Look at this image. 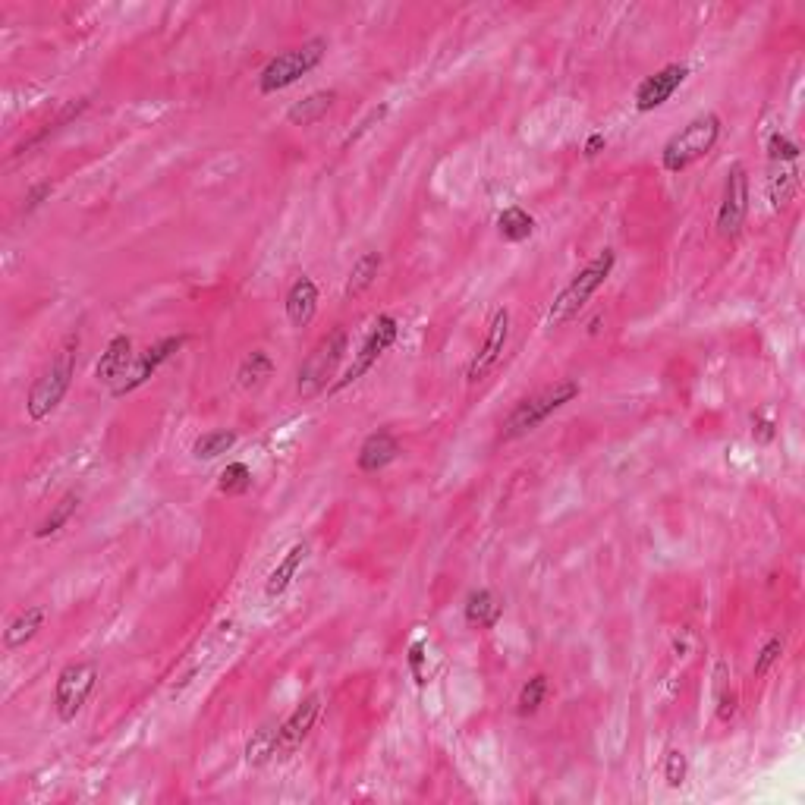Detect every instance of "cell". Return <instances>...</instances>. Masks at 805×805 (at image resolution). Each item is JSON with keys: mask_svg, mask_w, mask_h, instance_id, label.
<instances>
[{"mask_svg": "<svg viewBox=\"0 0 805 805\" xmlns=\"http://www.w3.org/2000/svg\"><path fill=\"white\" fill-rule=\"evenodd\" d=\"M79 331H70L63 337L57 356L51 359V365L35 378V384L29 387V397H26V412L32 422H45L51 412L63 403V397L70 394V384H73V375H76V356H79Z\"/></svg>", "mask_w": 805, "mask_h": 805, "instance_id": "6da1fadb", "label": "cell"}, {"mask_svg": "<svg viewBox=\"0 0 805 805\" xmlns=\"http://www.w3.org/2000/svg\"><path fill=\"white\" fill-rule=\"evenodd\" d=\"M614 265H617L614 249H601L595 258L585 261V265L573 274L570 284L563 287L557 293V299L551 302V312H548L551 328H563V324L573 321L585 306H589V299L607 284V277L614 274Z\"/></svg>", "mask_w": 805, "mask_h": 805, "instance_id": "7a4b0ae2", "label": "cell"}, {"mask_svg": "<svg viewBox=\"0 0 805 805\" xmlns=\"http://www.w3.org/2000/svg\"><path fill=\"white\" fill-rule=\"evenodd\" d=\"M724 133V120L717 117L714 111H705L699 117H692L680 133H673L664 148H661V167L667 173H683L689 170L695 161L708 158L717 139Z\"/></svg>", "mask_w": 805, "mask_h": 805, "instance_id": "3957f363", "label": "cell"}, {"mask_svg": "<svg viewBox=\"0 0 805 805\" xmlns=\"http://www.w3.org/2000/svg\"><path fill=\"white\" fill-rule=\"evenodd\" d=\"M579 394H582L579 381L576 378H563L554 387H545L541 394L519 400L510 409V416L504 419V425H500V434H504V441L526 438V434L535 431L541 422H548L554 412H560L563 406H570L573 400H579Z\"/></svg>", "mask_w": 805, "mask_h": 805, "instance_id": "277c9868", "label": "cell"}, {"mask_svg": "<svg viewBox=\"0 0 805 805\" xmlns=\"http://www.w3.org/2000/svg\"><path fill=\"white\" fill-rule=\"evenodd\" d=\"M328 57V38H309L302 41L299 48H290L284 54L271 57L258 73V92L261 95H277L296 85L302 76H309L315 67H321V60Z\"/></svg>", "mask_w": 805, "mask_h": 805, "instance_id": "5b68a950", "label": "cell"}, {"mask_svg": "<svg viewBox=\"0 0 805 805\" xmlns=\"http://www.w3.org/2000/svg\"><path fill=\"white\" fill-rule=\"evenodd\" d=\"M350 350V331L346 328H334L331 334H324L315 350L306 356V362L299 365V375H296V394L302 400L309 397H318L321 390L331 387V378L337 375V368Z\"/></svg>", "mask_w": 805, "mask_h": 805, "instance_id": "8992f818", "label": "cell"}, {"mask_svg": "<svg viewBox=\"0 0 805 805\" xmlns=\"http://www.w3.org/2000/svg\"><path fill=\"white\" fill-rule=\"evenodd\" d=\"M397 337H400V321H397L394 315L381 312V315L372 321V328H368V334H365V340H362V346H359V353L353 356L350 368H346V372H343V378H337V381L328 387V394L337 397V394H343L346 387H353L356 381H362V378L378 365V359L390 350V346L397 343Z\"/></svg>", "mask_w": 805, "mask_h": 805, "instance_id": "52a82bcc", "label": "cell"}, {"mask_svg": "<svg viewBox=\"0 0 805 805\" xmlns=\"http://www.w3.org/2000/svg\"><path fill=\"white\" fill-rule=\"evenodd\" d=\"M98 686V664L95 661H70L54 680V711L63 724L76 721V714L89 705Z\"/></svg>", "mask_w": 805, "mask_h": 805, "instance_id": "ba28073f", "label": "cell"}, {"mask_svg": "<svg viewBox=\"0 0 805 805\" xmlns=\"http://www.w3.org/2000/svg\"><path fill=\"white\" fill-rule=\"evenodd\" d=\"M746 217H749V173L743 164H733L724 180L721 205H717V233L733 239L743 230Z\"/></svg>", "mask_w": 805, "mask_h": 805, "instance_id": "9c48e42d", "label": "cell"}, {"mask_svg": "<svg viewBox=\"0 0 805 805\" xmlns=\"http://www.w3.org/2000/svg\"><path fill=\"white\" fill-rule=\"evenodd\" d=\"M183 343H186V334H173V337H161L158 343H151L148 350L133 362V368H129V375L111 390V394L120 400V397H129V394H136L139 387H145L151 378L158 375V368L173 359L180 350H183Z\"/></svg>", "mask_w": 805, "mask_h": 805, "instance_id": "30bf717a", "label": "cell"}, {"mask_svg": "<svg viewBox=\"0 0 805 805\" xmlns=\"http://www.w3.org/2000/svg\"><path fill=\"white\" fill-rule=\"evenodd\" d=\"M507 340H510V309H497L482 343L475 346V353L469 359V368H466L469 384H478L491 375V368L500 362V356H504V350H507Z\"/></svg>", "mask_w": 805, "mask_h": 805, "instance_id": "8fae6325", "label": "cell"}, {"mask_svg": "<svg viewBox=\"0 0 805 805\" xmlns=\"http://www.w3.org/2000/svg\"><path fill=\"white\" fill-rule=\"evenodd\" d=\"M689 79V67L686 63H667V67H661L655 76H645L639 82V89H636V111L639 114H651V111H658V107H664L673 95H677L683 89V82Z\"/></svg>", "mask_w": 805, "mask_h": 805, "instance_id": "7c38bea8", "label": "cell"}, {"mask_svg": "<svg viewBox=\"0 0 805 805\" xmlns=\"http://www.w3.org/2000/svg\"><path fill=\"white\" fill-rule=\"evenodd\" d=\"M321 714V695L318 692H309L306 699H302L284 724L277 727V758H290L302 743L309 739V733L315 730V721Z\"/></svg>", "mask_w": 805, "mask_h": 805, "instance_id": "4fadbf2b", "label": "cell"}, {"mask_svg": "<svg viewBox=\"0 0 805 805\" xmlns=\"http://www.w3.org/2000/svg\"><path fill=\"white\" fill-rule=\"evenodd\" d=\"M129 368H133V337L114 334L111 340H107L101 359L95 362V381L114 390L129 375Z\"/></svg>", "mask_w": 805, "mask_h": 805, "instance_id": "5bb4252c", "label": "cell"}, {"mask_svg": "<svg viewBox=\"0 0 805 805\" xmlns=\"http://www.w3.org/2000/svg\"><path fill=\"white\" fill-rule=\"evenodd\" d=\"M318 302H321V293H318L315 280L309 274L296 277L290 284V290H287V302H284L287 321L293 324V328H309V324L315 321V315H318Z\"/></svg>", "mask_w": 805, "mask_h": 805, "instance_id": "9a60e30c", "label": "cell"}, {"mask_svg": "<svg viewBox=\"0 0 805 805\" xmlns=\"http://www.w3.org/2000/svg\"><path fill=\"white\" fill-rule=\"evenodd\" d=\"M397 456H400V441L387 428H378L362 441V447L356 453V469L372 475V472L387 469L390 463L397 460Z\"/></svg>", "mask_w": 805, "mask_h": 805, "instance_id": "2e32d148", "label": "cell"}, {"mask_svg": "<svg viewBox=\"0 0 805 805\" xmlns=\"http://www.w3.org/2000/svg\"><path fill=\"white\" fill-rule=\"evenodd\" d=\"M309 554H312V548H309V541H296V545L277 560V567L268 573V579H265V598L268 601H277L280 595H287V589L293 585V579L299 576V570H302V563L309 560Z\"/></svg>", "mask_w": 805, "mask_h": 805, "instance_id": "e0dca14e", "label": "cell"}, {"mask_svg": "<svg viewBox=\"0 0 805 805\" xmlns=\"http://www.w3.org/2000/svg\"><path fill=\"white\" fill-rule=\"evenodd\" d=\"M463 617L472 629H478V633H488V629H494L500 623V617H504V607H500V601L494 598L491 589H475V592H469V598L463 604Z\"/></svg>", "mask_w": 805, "mask_h": 805, "instance_id": "ac0fdd59", "label": "cell"}, {"mask_svg": "<svg viewBox=\"0 0 805 805\" xmlns=\"http://www.w3.org/2000/svg\"><path fill=\"white\" fill-rule=\"evenodd\" d=\"M45 620H48V611L41 604L26 607V611L19 614V617H13L10 626L4 629V648L16 651V648L29 645L41 633V629H45Z\"/></svg>", "mask_w": 805, "mask_h": 805, "instance_id": "d6986e66", "label": "cell"}, {"mask_svg": "<svg viewBox=\"0 0 805 805\" xmlns=\"http://www.w3.org/2000/svg\"><path fill=\"white\" fill-rule=\"evenodd\" d=\"M381 265H384V255L375 252V249H368L362 252L356 261H353V268H350V277H346V287H343V299L350 302V299H359L368 287L375 284L378 274H381Z\"/></svg>", "mask_w": 805, "mask_h": 805, "instance_id": "ffe728a7", "label": "cell"}, {"mask_svg": "<svg viewBox=\"0 0 805 805\" xmlns=\"http://www.w3.org/2000/svg\"><path fill=\"white\" fill-rule=\"evenodd\" d=\"M337 101V92L334 89H318V92H309L302 101H296L290 111H287V120L293 126H315L321 117H328V111Z\"/></svg>", "mask_w": 805, "mask_h": 805, "instance_id": "44dd1931", "label": "cell"}, {"mask_svg": "<svg viewBox=\"0 0 805 805\" xmlns=\"http://www.w3.org/2000/svg\"><path fill=\"white\" fill-rule=\"evenodd\" d=\"M497 233L504 243H526V239L535 236V217L526 208L507 205L497 214Z\"/></svg>", "mask_w": 805, "mask_h": 805, "instance_id": "7402d4cb", "label": "cell"}, {"mask_svg": "<svg viewBox=\"0 0 805 805\" xmlns=\"http://www.w3.org/2000/svg\"><path fill=\"white\" fill-rule=\"evenodd\" d=\"M274 375V359L265 350H252L236 368V384L243 390H258Z\"/></svg>", "mask_w": 805, "mask_h": 805, "instance_id": "603a6c76", "label": "cell"}, {"mask_svg": "<svg viewBox=\"0 0 805 805\" xmlns=\"http://www.w3.org/2000/svg\"><path fill=\"white\" fill-rule=\"evenodd\" d=\"M236 441H239L236 431H230V428H211V431L199 434V438L192 441V456H195V460H205V463L208 460H217L221 453L233 450Z\"/></svg>", "mask_w": 805, "mask_h": 805, "instance_id": "cb8c5ba5", "label": "cell"}, {"mask_svg": "<svg viewBox=\"0 0 805 805\" xmlns=\"http://www.w3.org/2000/svg\"><path fill=\"white\" fill-rule=\"evenodd\" d=\"M76 507H79V494H76V491H67V494H63V497L57 500V504L51 507V513L38 522L32 535H35L38 541L54 538V535H57V532H60L63 526H67V522H70V516L76 513Z\"/></svg>", "mask_w": 805, "mask_h": 805, "instance_id": "d4e9b609", "label": "cell"}, {"mask_svg": "<svg viewBox=\"0 0 805 805\" xmlns=\"http://www.w3.org/2000/svg\"><path fill=\"white\" fill-rule=\"evenodd\" d=\"M277 727L280 724H261L252 739L246 743V761L252 768H261V765H268L271 758H277Z\"/></svg>", "mask_w": 805, "mask_h": 805, "instance_id": "484cf974", "label": "cell"}, {"mask_svg": "<svg viewBox=\"0 0 805 805\" xmlns=\"http://www.w3.org/2000/svg\"><path fill=\"white\" fill-rule=\"evenodd\" d=\"M545 699H548V677H545V673H535V677L526 680V686L519 689L516 714H519V717H532V714H538V708L545 705Z\"/></svg>", "mask_w": 805, "mask_h": 805, "instance_id": "4316f807", "label": "cell"}, {"mask_svg": "<svg viewBox=\"0 0 805 805\" xmlns=\"http://www.w3.org/2000/svg\"><path fill=\"white\" fill-rule=\"evenodd\" d=\"M799 186V173L793 167H780L774 177L768 180V199H771V208L780 211V208H787L790 199H793V192Z\"/></svg>", "mask_w": 805, "mask_h": 805, "instance_id": "83f0119b", "label": "cell"}, {"mask_svg": "<svg viewBox=\"0 0 805 805\" xmlns=\"http://www.w3.org/2000/svg\"><path fill=\"white\" fill-rule=\"evenodd\" d=\"M85 107H89V101H85V98H79V101H70V104H67V107H63V111L57 114V120H54V123H48L45 129H41V133H38V136H32V139H26V142H19V145L13 148V158H16V155H26V151H29V148H35L38 142H45V139H48L51 133H57V129H60L63 123H70L73 117H79V114L85 111Z\"/></svg>", "mask_w": 805, "mask_h": 805, "instance_id": "f1b7e54d", "label": "cell"}, {"mask_svg": "<svg viewBox=\"0 0 805 805\" xmlns=\"http://www.w3.org/2000/svg\"><path fill=\"white\" fill-rule=\"evenodd\" d=\"M249 488H252V469L246 463H227V469H221V475H217V491L227 497L246 494Z\"/></svg>", "mask_w": 805, "mask_h": 805, "instance_id": "f546056e", "label": "cell"}, {"mask_svg": "<svg viewBox=\"0 0 805 805\" xmlns=\"http://www.w3.org/2000/svg\"><path fill=\"white\" fill-rule=\"evenodd\" d=\"M686 774H689V758L683 749H670L664 755V780L670 790H680L686 783Z\"/></svg>", "mask_w": 805, "mask_h": 805, "instance_id": "4dcf8cb0", "label": "cell"}, {"mask_svg": "<svg viewBox=\"0 0 805 805\" xmlns=\"http://www.w3.org/2000/svg\"><path fill=\"white\" fill-rule=\"evenodd\" d=\"M768 158L780 167L793 164V161H799V145L787 133H771L768 136Z\"/></svg>", "mask_w": 805, "mask_h": 805, "instance_id": "1f68e13d", "label": "cell"}, {"mask_svg": "<svg viewBox=\"0 0 805 805\" xmlns=\"http://www.w3.org/2000/svg\"><path fill=\"white\" fill-rule=\"evenodd\" d=\"M780 655H783V639L780 636H771L765 645H761L758 658H755V667H752L755 677H765V673L780 661Z\"/></svg>", "mask_w": 805, "mask_h": 805, "instance_id": "d6a6232c", "label": "cell"}, {"mask_svg": "<svg viewBox=\"0 0 805 805\" xmlns=\"http://www.w3.org/2000/svg\"><path fill=\"white\" fill-rule=\"evenodd\" d=\"M54 195V183L51 180H41V183H35V186H29V192H26V199H23V214H32V211H38L41 205H45L48 199Z\"/></svg>", "mask_w": 805, "mask_h": 805, "instance_id": "836d02e7", "label": "cell"}, {"mask_svg": "<svg viewBox=\"0 0 805 805\" xmlns=\"http://www.w3.org/2000/svg\"><path fill=\"white\" fill-rule=\"evenodd\" d=\"M425 651H428V645H425V639H416L409 645V655H406V661H409V670H412V680H416V686H425Z\"/></svg>", "mask_w": 805, "mask_h": 805, "instance_id": "e575fe53", "label": "cell"}, {"mask_svg": "<svg viewBox=\"0 0 805 805\" xmlns=\"http://www.w3.org/2000/svg\"><path fill=\"white\" fill-rule=\"evenodd\" d=\"M736 705H739V695L724 686L721 692H717V721L730 724L733 717H736Z\"/></svg>", "mask_w": 805, "mask_h": 805, "instance_id": "d590c367", "label": "cell"}, {"mask_svg": "<svg viewBox=\"0 0 805 805\" xmlns=\"http://www.w3.org/2000/svg\"><path fill=\"white\" fill-rule=\"evenodd\" d=\"M752 438H755L758 444H771V441L777 438V425L758 412V416H752Z\"/></svg>", "mask_w": 805, "mask_h": 805, "instance_id": "8d00e7d4", "label": "cell"}, {"mask_svg": "<svg viewBox=\"0 0 805 805\" xmlns=\"http://www.w3.org/2000/svg\"><path fill=\"white\" fill-rule=\"evenodd\" d=\"M387 111H390V107H387V104L375 107V111H372V114H368V117L362 120V126H359V129H356V133H353L350 139H346V142H356V139H359V136L365 133V129H372V123H381V120L387 117Z\"/></svg>", "mask_w": 805, "mask_h": 805, "instance_id": "74e56055", "label": "cell"}, {"mask_svg": "<svg viewBox=\"0 0 805 805\" xmlns=\"http://www.w3.org/2000/svg\"><path fill=\"white\" fill-rule=\"evenodd\" d=\"M604 148H607V136H604V133H592L589 139H585L582 155H585V158H598Z\"/></svg>", "mask_w": 805, "mask_h": 805, "instance_id": "f35d334b", "label": "cell"}]
</instances>
